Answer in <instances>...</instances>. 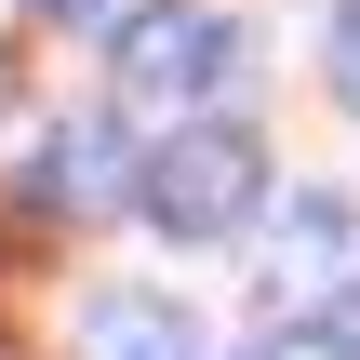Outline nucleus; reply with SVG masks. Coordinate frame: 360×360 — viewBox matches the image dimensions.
Listing matches in <instances>:
<instances>
[{"mask_svg": "<svg viewBox=\"0 0 360 360\" xmlns=\"http://www.w3.org/2000/svg\"><path fill=\"white\" fill-rule=\"evenodd\" d=\"M254 294H267V321H334V307H360V214L321 200V187L267 200L254 214Z\"/></svg>", "mask_w": 360, "mask_h": 360, "instance_id": "obj_3", "label": "nucleus"}, {"mask_svg": "<svg viewBox=\"0 0 360 360\" xmlns=\"http://www.w3.org/2000/svg\"><path fill=\"white\" fill-rule=\"evenodd\" d=\"M27 200H40V214H120V200H147V160L120 147V120L67 107V120H40V147H27Z\"/></svg>", "mask_w": 360, "mask_h": 360, "instance_id": "obj_4", "label": "nucleus"}, {"mask_svg": "<svg viewBox=\"0 0 360 360\" xmlns=\"http://www.w3.org/2000/svg\"><path fill=\"white\" fill-rule=\"evenodd\" d=\"M134 214H160L174 240H240V227L267 214V134H240V120H187V134H160Z\"/></svg>", "mask_w": 360, "mask_h": 360, "instance_id": "obj_2", "label": "nucleus"}, {"mask_svg": "<svg viewBox=\"0 0 360 360\" xmlns=\"http://www.w3.org/2000/svg\"><path fill=\"white\" fill-rule=\"evenodd\" d=\"M80 360H200V321L174 294H94L80 307Z\"/></svg>", "mask_w": 360, "mask_h": 360, "instance_id": "obj_5", "label": "nucleus"}, {"mask_svg": "<svg viewBox=\"0 0 360 360\" xmlns=\"http://www.w3.org/2000/svg\"><path fill=\"white\" fill-rule=\"evenodd\" d=\"M321 80H334V107H360V0H334V27H321Z\"/></svg>", "mask_w": 360, "mask_h": 360, "instance_id": "obj_7", "label": "nucleus"}, {"mask_svg": "<svg viewBox=\"0 0 360 360\" xmlns=\"http://www.w3.org/2000/svg\"><path fill=\"white\" fill-rule=\"evenodd\" d=\"M240 360H360V307H334V321H267Z\"/></svg>", "mask_w": 360, "mask_h": 360, "instance_id": "obj_6", "label": "nucleus"}, {"mask_svg": "<svg viewBox=\"0 0 360 360\" xmlns=\"http://www.w3.org/2000/svg\"><path fill=\"white\" fill-rule=\"evenodd\" d=\"M240 67H254V27H227L214 0H147L107 27V80L134 107H214Z\"/></svg>", "mask_w": 360, "mask_h": 360, "instance_id": "obj_1", "label": "nucleus"}, {"mask_svg": "<svg viewBox=\"0 0 360 360\" xmlns=\"http://www.w3.org/2000/svg\"><path fill=\"white\" fill-rule=\"evenodd\" d=\"M27 13H53V27H80V13H94V0H27Z\"/></svg>", "mask_w": 360, "mask_h": 360, "instance_id": "obj_8", "label": "nucleus"}]
</instances>
